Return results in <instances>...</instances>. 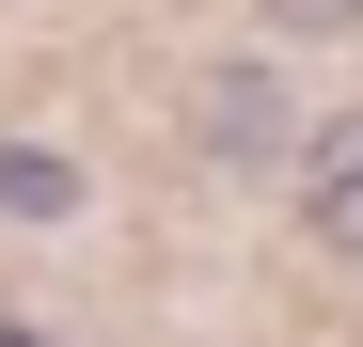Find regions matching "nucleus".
I'll use <instances>...</instances> for the list:
<instances>
[{
	"mask_svg": "<svg viewBox=\"0 0 363 347\" xmlns=\"http://www.w3.org/2000/svg\"><path fill=\"white\" fill-rule=\"evenodd\" d=\"M284 142V95L269 79H206V158H269Z\"/></svg>",
	"mask_w": 363,
	"mask_h": 347,
	"instance_id": "obj_2",
	"label": "nucleus"
},
{
	"mask_svg": "<svg viewBox=\"0 0 363 347\" xmlns=\"http://www.w3.org/2000/svg\"><path fill=\"white\" fill-rule=\"evenodd\" d=\"M0 347H48V331H16V316H0Z\"/></svg>",
	"mask_w": 363,
	"mask_h": 347,
	"instance_id": "obj_4",
	"label": "nucleus"
},
{
	"mask_svg": "<svg viewBox=\"0 0 363 347\" xmlns=\"http://www.w3.org/2000/svg\"><path fill=\"white\" fill-rule=\"evenodd\" d=\"M269 16H284V32H332V16H363V0H269Z\"/></svg>",
	"mask_w": 363,
	"mask_h": 347,
	"instance_id": "obj_3",
	"label": "nucleus"
},
{
	"mask_svg": "<svg viewBox=\"0 0 363 347\" xmlns=\"http://www.w3.org/2000/svg\"><path fill=\"white\" fill-rule=\"evenodd\" d=\"M300 221H316V253H363V110L316 127V158H300Z\"/></svg>",
	"mask_w": 363,
	"mask_h": 347,
	"instance_id": "obj_1",
	"label": "nucleus"
}]
</instances>
